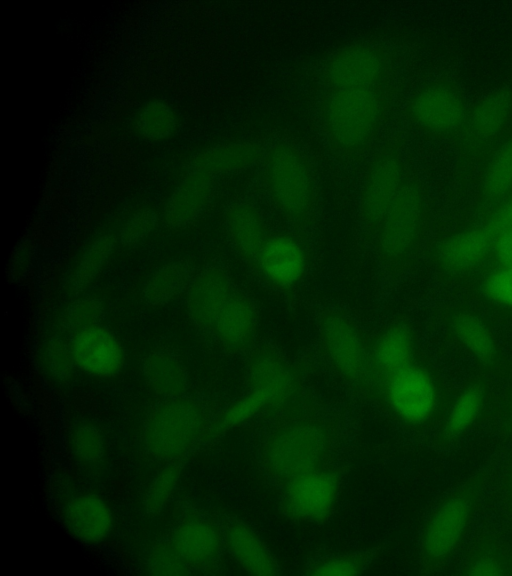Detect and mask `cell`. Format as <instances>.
I'll list each match as a JSON object with an SVG mask.
<instances>
[{"instance_id": "603a6c76", "label": "cell", "mask_w": 512, "mask_h": 576, "mask_svg": "<svg viewBox=\"0 0 512 576\" xmlns=\"http://www.w3.org/2000/svg\"><path fill=\"white\" fill-rule=\"evenodd\" d=\"M489 390L482 380L467 384L453 400L439 429L437 440L446 445L462 437L486 416Z\"/></svg>"}, {"instance_id": "7bdbcfd3", "label": "cell", "mask_w": 512, "mask_h": 576, "mask_svg": "<svg viewBox=\"0 0 512 576\" xmlns=\"http://www.w3.org/2000/svg\"><path fill=\"white\" fill-rule=\"evenodd\" d=\"M508 562H509V573H512V552L508 558Z\"/></svg>"}, {"instance_id": "2e32d148", "label": "cell", "mask_w": 512, "mask_h": 576, "mask_svg": "<svg viewBox=\"0 0 512 576\" xmlns=\"http://www.w3.org/2000/svg\"><path fill=\"white\" fill-rule=\"evenodd\" d=\"M340 484V471L326 465L301 475L281 486V511L298 521H325L334 509Z\"/></svg>"}, {"instance_id": "4316f807", "label": "cell", "mask_w": 512, "mask_h": 576, "mask_svg": "<svg viewBox=\"0 0 512 576\" xmlns=\"http://www.w3.org/2000/svg\"><path fill=\"white\" fill-rule=\"evenodd\" d=\"M144 371L152 389L165 398L182 396L187 389L185 367L171 352L158 350L151 353Z\"/></svg>"}, {"instance_id": "5b68a950", "label": "cell", "mask_w": 512, "mask_h": 576, "mask_svg": "<svg viewBox=\"0 0 512 576\" xmlns=\"http://www.w3.org/2000/svg\"><path fill=\"white\" fill-rule=\"evenodd\" d=\"M263 181L277 214L298 230L308 228L315 214L316 181L307 156L296 146L280 142L263 154Z\"/></svg>"}, {"instance_id": "ac0fdd59", "label": "cell", "mask_w": 512, "mask_h": 576, "mask_svg": "<svg viewBox=\"0 0 512 576\" xmlns=\"http://www.w3.org/2000/svg\"><path fill=\"white\" fill-rule=\"evenodd\" d=\"M369 357L374 400L378 386L391 374L420 357L413 327L405 321L387 324L369 337Z\"/></svg>"}, {"instance_id": "cb8c5ba5", "label": "cell", "mask_w": 512, "mask_h": 576, "mask_svg": "<svg viewBox=\"0 0 512 576\" xmlns=\"http://www.w3.org/2000/svg\"><path fill=\"white\" fill-rule=\"evenodd\" d=\"M222 528L224 547L243 570L252 575L281 573L267 546L248 525L238 520H230Z\"/></svg>"}, {"instance_id": "8992f818", "label": "cell", "mask_w": 512, "mask_h": 576, "mask_svg": "<svg viewBox=\"0 0 512 576\" xmlns=\"http://www.w3.org/2000/svg\"><path fill=\"white\" fill-rule=\"evenodd\" d=\"M426 217L423 189L410 177L372 234L383 272L395 276L414 260L423 239Z\"/></svg>"}, {"instance_id": "d4e9b609", "label": "cell", "mask_w": 512, "mask_h": 576, "mask_svg": "<svg viewBox=\"0 0 512 576\" xmlns=\"http://www.w3.org/2000/svg\"><path fill=\"white\" fill-rule=\"evenodd\" d=\"M70 532L87 543H97L109 536L113 528V514L100 496L85 493L72 498L64 513Z\"/></svg>"}, {"instance_id": "e575fe53", "label": "cell", "mask_w": 512, "mask_h": 576, "mask_svg": "<svg viewBox=\"0 0 512 576\" xmlns=\"http://www.w3.org/2000/svg\"><path fill=\"white\" fill-rule=\"evenodd\" d=\"M45 363L50 375L59 381H65L73 372L75 365L70 340L55 338L48 342L45 349Z\"/></svg>"}, {"instance_id": "1f68e13d", "label": "cell", "mask_w": 512, "mask_h": 576, "mask_svg": "<svg viewBox=\"0 0 512 576\" xmlns=\"http://www.w3.org/2000/svg\"><path fill=\"white\" fill-rule=\"evenodd\" d=\"M176 118L169 106L155 101L146 104L140 111L137 127L140 133L151 140L168 137L174 130Z\"/></svg>"}, {"instance_id": "d6986e66", "label": "cell", "mask_w": 512, "mask_h": 576, "mask_svg": "<svg viewBox=\"0 0 512 576\" xmlns=\"http://www.w3.org/2000/svg\"><path fill=\"white\" fill-rule=\"evenodd\" d=\"M446 327L449 335L482 370L492 371L502 362V352L493 328L478 310L468 306L453 308L448 312Z\"/></svg>"}, {"instance_id": "f1b7e54d", "label": "cell", "mask_w": 512, "mask_h": 576, "mask_svg": "<svg viewBox=\"0 0 512 576\" xmlns=\"http://www.w3.org/2000/svg\"><path fill=\"white\" fill-rule=\"evenodd\" d=\"M379 547L341 555L320 558L310 563L303 574L312 576L360 575L368 567Z\"/></svg>"}, {"instance_id": "9a60e30c", "label": "cell", "mask_w": 512, "mask_h": 576, "mask_svg": "<svg viewBox=\"0 0 512 576\" xmlns=\"http://www.w3.org/2000/svg\"><path fill=\"white\" fill-rule=\"evenodd\" d=\"M309 265L307 244L298 234L271 232L259 251L253 269L269 287L292 294L306 278Z\"/></svg>"}, {"instance_id": "7a4b0ae2", "label": "cell", "mask_w": 512, "mask_h": 576, "mask_svg": "<svg viewBox=\"0 0 512 576\" xmlns=\"http://www.w3.org/2000/svg\"><path fill=\"white\" fill-rule=\"evenodd\" d=\"M186 302L197 328L225 350L243 352L253 345L257 330L255 306L223 269L211 267L194 276Z\"/></svg>"}, {"instance_id": "b9f144b4", "label": "cell", "mask_w": 512, "mask_h": 576, "mask_svg": "<svg viewBox=\"0 0 512 576\" xmlns=\"http://www.w3.org/2000/svg\"><path fill=\"white\" fill-rule=\"evenodd\" d=\"M505 487H506L508 502H509L510 508L512 510V462H511L509 469L507 471V474H506Z\"/></svg>"}, {"instance_id": "f546056e", "label": "cell", "mask_w": 512, "mask_h": 576, "mask_svg": "<svg viewBox=\"0 0 512 576\" xmlns=\"http://www.w3.org/2000/svg\"><path fill=\"white\" fill-rule=\"evenodd\" d=\"M478 292L489 305L512 312V265L496 263L481 278Z\"/></svg>"}, {"instance_id": "277c9868", "label": "cell", "mask_w": 512, "mask_h": 576, "mask_svg": "<svg viewBox=\"0 0 512 576\" xmlns=\"http://www.w3.org/2000/svg\"><path fill=\"white\" fill-rule=\"evenodd\" d=\"M261 155L252 143L223 144L198 154L168 201L167 222L176 227L191 224L210 201L219 177L248 168Z\"/></svg>"}, {"instance_id": "ab89813d", "label": "cell", "mask_w": 512, "mask_h": 576, "mask_svg": "<svg viewBox=\"0 0 512 576\" xmlns=\"http://www.w3.org/2000/svg\"><path fill=\"white\" fill-rule=\"evenodd\" d=\"M157 223V216L151 210L136 213L123 227L120 239L125 244L139 241L149 234Z\"/></svg>"}, {"instance_id": "f35d334b", "label": "cell", "mask_w": 512, "mask_h": 576, "mask_svg": "<svg viewBox=\"0 0 512 576\" xmlns=\"http://www.w3.org/2000/svg\"><path fill=\"white\" fill-rule=\"evenodd\" d=\"M478 224L493 242L502 233L512 230V195L486 214Z\"/></svg>"}, {"instance_id": "74e56055", "label": "cell", "mask_w": 512, "mask_h": 576, "mask_svg": "<svg viewBox=\"0 0 512 576\" xmlns=\"http://www.w3.org/2000/svg\"><path fill=\"white\" fill-rule=\"evenodd\" d=\"M76 455L87 462L99 460L104 453V442L100 432L92 426H81L73 436Z\"/></svg>"}, {"instance_id": "4fadbf2b", "label": "cell", "mask_w": 512, "mask_h": 576, "mask_svg": "<svg viewBox=\"0 0 512 576\" xmlns=\"http://www.w3.org/2000/svg\"><path fill=\"white\" fill-rule=\"evenodd\" d=\"M468 107L459 88L447 80L432 81L407 101L404 113L416 128L436 136L455 139Z\"/></svg>"}, {"instance_id": "d590c367", "label": "cell", "mask_w": 512, "mask_h": 576, "mask_svg": "<svg viewBox=\"0 0 512 576\" xmlns=\"http://www.w3.org/2000/svg\"><path fill=\"white\" fill-rule=\"evenodd\" d=\"M103 308L94 298H85L71 305L67 317V328L71 334L101 323Z\"/></svg>"}, {"instance_id": "8d00e7d4", "label": "cell", "mask_w": 512, "mask_h": 576, "mask_svg": "<svg viewBox=\"0 0 512 576\" xmlns=\"http://www.w3.org/2000/svg\"><path fill=\"white\" fill-rule=\"evenodd\" d=\"M149 569L155 575H182L187 574L190 567L168 541L152 552Z\"/></svg>"}, {"instance_id": "e0dca14e", "label": "cell", "mask_w": 512, "mask_h": 576, "mask_svg": "<svg viewBox=\"0 0 512 576\" xmlns=\"http://www.w3.org/2000/svg\"><path fill=\"white\" fill-rule=\"evenodd\" d=\"M493 240L477 224L442 236L432 248V261L449 277H464L480 269L492 256Z\"/></svg>"}, {"instance_id": "30bf717a", "label": "cell", "mask_w": 512, "mask_h": 576, "mask_svg": "<svg viewBox=\"0 0 512 576\" xmlns=\"http://www.w3.org/2000/svg\"><path fill=\"white\" fill-rule=\"evenodd\" d=\"M484 485L477 473L446 496L424 524L420 550L423 564L435 568L449 560L469 530Z\"/></svg>"}, {"instance_id": "d6a6232c", "label": "cell", "mask_w": 512, "mask_h": 576, "mask_svg": "<svg viewBox=\"0 0 512 576\" xmlns=\"http://www.w3.org/2000/svg\"><path fill=\"white\" fill-rule=\"evenodd\" d=\"M115 244V236L106 234L99 237L90 246L81 259L75 272L73 284L76 289L81 290L92 281L103 263L109 257Z\"/></svg>"}, {"instance_id": "83f0119b", "label": "cell", "mask_w": 512, "mask_h": 576, "mask_svg": "<svg viewBox=\"0 0 512 576\" xmlns=\"http://www.w3.org/2000/svg\"><path fill=\"white\" fill-rule=\"evenodd\" d=\"M193 278L187 263L168 264L151 277L144 290V298L151 305H163L187 290Z\"/></svg>"}, {"instance_id": "ba28073f", "label": "cell", "mask_w": 512, "mask_h": 576, "mask_svg": "<svg viewBox=\"0 0 512 576\" xmlns=\"http://www.w3.org/2000/svg\"><path fill=\"white\" fill-rule=\"evenodd\" d=\"M374 401L402 425L419 430L442 413L444 392L435 371L419 357L387 377Z\"/></svg>"}, {"instance_id": "9c48e42d", "label": "cell", "mask_w": 512, "mask_h": 576, "mask_svg": "<svg viewBox=\"0 0 512 576\" xmlns=\"http://www.w3.org/2000/svg\"><path fill=\"white\" fill-rule=\"evenodd\" d=\"M209 424L205 408L189 397H167L148 416L143 443L153 457L175 462L205 438Z\"/></svg>"}, {"instance_id": "6da1fadb", "label": "cell", "mask_w": 512, "mask_h": 576, "mask_svg": "<svg viewBox=\"0 0 512 576\" xmlns=\"http://www.w3.org/2000/svg\"><path fill=\"white\" fill-rule=\"evenodd\" d=\"M391 89V60L380 44H350L328 58L319 82L317 116L334 153L355 159L370 150L386 120Z\"/></svg>"}, {"instance_id": "7c38bea8", "label": "cell", "mask_w": 512, "mask_h": 576, "mask_svg": "<svg viewBox=\"0 0 512 576\" xmlns=\"http://www.w3.org/2000/svg\"><path fill=\"white\" fill-rule=\"evenodd\" d=\"M410 178L399 150L382 146L369 160L359 192V215L372 236L393 200Z\"/></svg>"}, {"instance_id": "44dd1931", "label": "cell", "mask_w": 512, "mask_h": 576, "mask_svg": "<svg viewBox=\"0 0 512 576\" xmlns=\"http://www.w3.org/2000/svg\"><path fill=\"white\" fill-rule=\"evenodd\" d=\"M169 542L190 568L213 566L225 549L223 528L200 516L180 522Z\"/></svg>"}, {"instance_id": "4dcf8cb0", "label": "cell", "mask_w": 512, "mask_h": 576, "mask_svg": "<svg viewBox=\"0 0 512 576\" xmlns=\"http://www.w3.org/2000/svg\"><path fill=\"white\" fill-rule=\"evenodd\" d=\"M462 573L465 575L509 574V562L496 541L483 538L466 560Z\"/></svg>"}, {"instance_id": "8fae6325", "label": "cell", "mask_w": 512, "mask_h": 576, "mask_svg": "<svg viewBox=\"0 0 512 576\" xmlns=\"http://www.w3.org/2000/svg\"><path fill=\"white\" fill-rule=\"evenodd\" d=\"M318 334L332 369L351 389L371 399L369 337L360 325L344 312L330 310L321 315Z\"/></svg>"}, {"instance_id": "836d02e7", "label": "cell", "mask_w": 512, "mask_h": 576, "mask_svg": "<svg viewBox=\"0 0 512 576\" xmlns=\"http://www.w3.org/2000/svg\"><path fill=\"white\" fill-rule=\"evenodd\" d=\"M178 461L170 462L152 482L146 499L147 513L155 515L159 513L168 502L180 476Z\"/></svg>"}, {"instance_id": "484cf974", "label": "cell", "mask_w": 512, "mask_h": 576, "mask_svg": "<svg viewBox=\"0 0 512 576\" xmlns=\"http://www.w3.org/2000/svg\"><path fill=\"white\" fill-rule=\"evenodd\" d=\"M224 226L238 255L253 268L263 243L271 233L261 213L248 203L233 204L226 211Z\"/></svg>"}, {"instance_id": "5bb4252c", "label": "cell", "mask_w": 512, "mask_h": 576, "mask_svg": "<svg viewBox=\"0 0 512 576\" xmlns=\"http://www.w3.org/2000/svg\"><path fill=\"white\" fill-rule=\"evenodd\" d=\"M512 117V91L501 89L480 100L468 111L454 139L467 160L481 162L503 139Z\"/></svg>"}, {"instance_id": "3957f363", "label": "cell", "mask_w": 512, "mask_h": 576, "mask_svg": "<svg viewBox=\"0 0 512 576\" xmlns=\"http://www.w3.org/2000/svg\"><path fill=\"white\" fill-rule=\"evenodd\" d=\"M301 373L270 346L256 348L247 363L245 393L209 425L205 438L217 437L291 399L300 389Z\"/></svg>"}, {"instance_id": "ffe728a7", "label": "cell", "mask_w": 512, "mask_h": 576, "mask_svg": "<svg viewBox=\"0 0 512 576\" xmlns=\"http://www.w3.org/2000/svg\"><path fill=\"white\" fill-rule=\"evenodd\" d=\"M76 367L94 377L115 376L123 367L124 352L120 341L101 324L71 334Z\"/></svg>"}, {"instance_id": "52a82bcc", "label": "cell", "mask_w": 512, "mask_h": 576, "mask_svg": "<svg viewBox=\"0 0 512 576\" xmlns=\"http://www.w3.org/2000/svg\"><path fill=\"white\" fill-rule=\"evenodd\" d=\"M331 443V432L325 422L295 419L270 434L262 449V463L269 477L281 487L325 466Z\"/></svg>"}, {"instance_id": "60d3db41", "label": "cell", "mask_w": 512, "mask_h": 576, "mask_svg": "<svg viewBox=\"0 0 512 576\" xmlns=\"http://www.w3.org/2000/svg\"><path fill=\"white\" fill-rule=\"evenodd\" d=\"M492 256L498 264L512 265V230L494 240Z\"/></svg>"}, {"instance_id": "7402d4cb", "label": "cell", "mask_w": 512, "mask_h": 576, "mask_svg": "<svg viewBox=\"0 0 512 576\" xmlns=\"http://www.w3.org/2000/svg\"><path fill=\"white\" fill-rule=\"evenodd\" d=\"M512 195V131L482 162L475 212L482 218Z\"/></svg>"}]
</instances>
